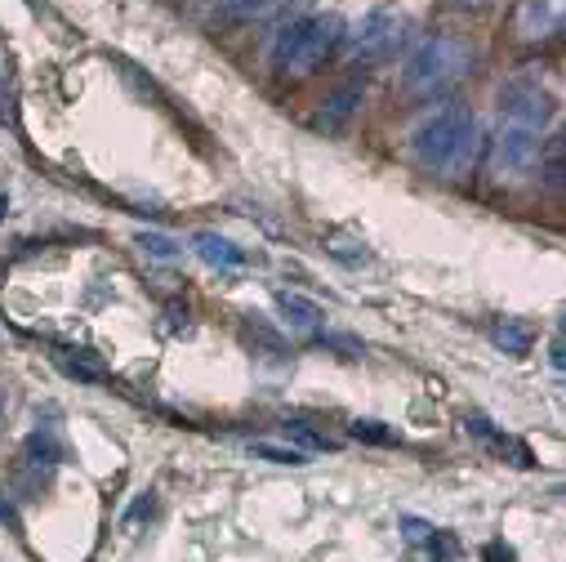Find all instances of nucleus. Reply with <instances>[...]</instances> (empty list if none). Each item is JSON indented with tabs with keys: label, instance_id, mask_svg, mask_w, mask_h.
<instances>
[{
	"label": "nucleus",
	"instance_id": "obj_1",
	"mask_svg": "<svg viewBox=\"0 0 566 562\" xmlns=\"http://www.w3.org/2000/svg\"><path fill=\"white\" fill-rule=\"evenodd\" d=\"M410 157L442 179H469L478 157H482V129L478 116L464 103H451L433 112L415 134H410Z\"/></svg>",
	"mask_w": 566,
	"mask_h": 562
},
{
	"label": "nucleus",
	"instance_id": "obj_2",
	"mask_svg": "<svg viewBox=\"0 0 566 562\" xmlns=\"http://www.w3.org/2000/svg\"><path fill=\"white\" fill-rule=\"evenodd\" d=\"M478 67V45L464 41V37H429L419 41L406 63H401V94L406 98H447L451 90H460Z\"/></svg>",
	"mask_w": 566,
	"mask_h": 562
},
{
	"label": "nucleus",
	"instance_id": "obj_3",
	"mask_svg": "<svg viewBox=\"0 0 566 562\" xmlns=\"http://www.w3.org/2000/svg\"><path fill=\"white\" fill-rule=\"evenodd\" d=\"M344 19L339 14H304L291 28H281L272 45V72L281 81H308L326 67V59L344 45Z\"/></svg>",
	"mask_w": 566,
	"mask_h": 562
},
{
	"label": "nucleus",
	"instance_id": "obj_4",
	"mask_svg": "<svg viewBox=\"0 0 566 562\" xmlns=\"http://www.w3.org/2000/svg\"><path fill=\"white\" fill-rule=\"evenodd\" d=\"M504 32H509L513 45H526V50L562 41V32H566V0H513Z\"/></svg>",
	"mask_w": 566,
	"mask_h": 562
},
{
	"label": "nucleus",
	"instance_id": "obj_5",
	"mask_svg": "<svg viewBox=\"0 0 566 562\" xmlns=\"http://www.w3.org/2000/svg\"><path fill=\"white\" fill-rule=\"evenodd\" d=\"M410 37V19L401 10H370L357 32H353V54L357 59H392Z\"/></svg>",
	"mask_w": 566,
	"mask_h": 562
},
{
	"label": "nucleus",
	"instance_id": "obj_6",
	"mask_svg": "<svg viewBox=\"0 0 566 562\" xmlns=\"http://www.w3.org/2000/svg\"><path fill=\"white\" fill-rule=\"evenodd\" d=\"M539 129H526V125H500L495 144H491V162L500 170V179H526L535 166H539Z\"/></svg>",
	"mask_w": 566,
	"mask_h": 562
},
{
	"label": "nucleus",
	"instance_id": "obj_7",
	"mask_svg": "<svg viewBox=\"0 0 566 562\" xmlns=\"http://www.w3.org/2000/svg\"><path fill=\"white\" fill-rule=\"evenodd\" d=\"M500 112L509 125H526V129H544L557 112L553 94L539 85V81H509L500 90Z\"/></svg>",
	"mask_w": 566,
	"mask_h": 562
},
{
	"label": "nucleus",
	"instance_id": "obj_8",
	"mask_svg": "<svg viewBox=\"0 0 566 562\" xmlns=\"http://www.w3.org/2000/svg\"><path fill=\"white\" fill-rule=\"evenodd\" d=\"M192 250H197L210 268H219V272H237V268H245V250H241V246H232L228 237L210 232V228L192 232Z\"/></svg>",
	"mask_w": 566,
	"mask_h": 562
},
{
	"label": "nucleus",
	"instance_id": "obj_9",
	"mask_svg": "<svg viewBox=\"0 0 566 562\" xmlns=\"http://www.w3.org/2000/svg\"><path fill=\"white\" fill-rule=\"evenodd\" d=\"M272 309H276V318L286 322L291 331H317V326H322V309H317L308 295L276 291V295H272Z\"/></svg>",
	"mask_w": 566,
	"mask_h": 562
},
{
	"label": "nucleus",
	"instance_id": "obj_10",
	"mask_svg": "<svg viewBox=\"0 0 566 562\" xmlns=\"http://www.w3.org/2000/svg\"><path fill=\"white\" fill-rule=\"evenodd\" d=\"M361 94H366V85H361V81H344V85H339V90L326 98V107H322L317 125H322V129H344V125H348V116L357 112Z\"/></svg>",
	"mask_w": 566,
	"mask_h": 562
},
{
	"label": "nucleus",
	"instance_id": "obj_11",
	"mask_svg": "<svg viewBox=\"0 0 566 562\" xmlns=\"http://www.w3.org/2000/svg\"><path fill=\"white\" fill-rule=\"evenodd\" d=\"M464 429H469V434H473L478 443H486L491 451H500V456L509 451V456H513V465H531V451H526L522 443L504 438L500 429H491V419H482V415H469V419H464Z\"/></svg>",
	"mask_w": 566,
	"mask_h": 562
},
{
	"label": "nucleus",
	"instance_id": "obj_12",
	"mask_svg": "<svg viewBox=\"0 0 566 562\" xmlns=\"http://www.w3.org/2000/svg\"><path fill=\"white\" fill-rule=\"evenodd\" d=\"M539 175H544V184L553 192H562V184H566V144H562V134H553L548 148H539Z\"/></svg>",
	"mask_w": 566,
	"mask_h": 562
},
{
	"label": "nucleus",
	"instance_id": "obj_13",
	"mask_svg": "<svg viewBox=\"0 0 566 562\" xmlns=\"http://www.w3.org/2000/svg\"><path fill=\"white\" fill-rule=\"evenodd\" d=\"M491 340H495L504 353H513V357H526V353H531V344H535L531 326H522V322H509V318L491 326Z\"/></svg>",
	"mask_w": 566,
	"mask_h": 562
},
{
	"label": "nucleus",
	"instance_id": "obj_14",
	"mask_svg": "<svg viewBox=\"0 0 566 562\" xmlns=\"http://www.w3.org/2000/svg\"><path fill=\"white\" fill-rule=\"evenodd\" d=\"M281 434L295 438V443H300V451H331V447H335L331 438H322V434H313L308 425H300V419H286V425H281Z\"/></svg>",
	"mask_w": 566,
	"mask_h": 562
},
{
	"label": "nucleus",
	"instance_id": "obj_15",
	"mask_svg": "<svg viewBox=\"0 0 566 562\" xmlns=\"http://www.w3.org/2000/svg\"><path fill=\"white\" fill-rule=\"evenodd\" d=\"M250 451H254V456H263V460H272V465H308V451H300V447H276V443H250Z\"/></svg>",
	"mask_w": 566,
	"mask_h": 562
},
{
	"label": "nucleus",
	"instance_id": "obj_16",
	"mask_svg": "<svg viewBox=\"0 0 566 562\" xmlns=\"http://www.w3.org/2000/svg\"><path fill=\"white\" fill-rule=\"evenodd\" d=\"M138 246H144L148 254H157V259H175L179 254V246L170 237H161V232H144V237H138Z\"/></svg>",
	"mask_w": 566,
	"mask_h": 562
},
{
	"label": "nucleus",
	"instance_id": "obj_17",
	"mask_svg": "<svg viewBox=\"0 0 566 562\" xmlns=\"http://www.w3.org/2000/svg\"><path fill=\"white\" fill-rule=\"evenodd\" d=\"M353 438H366V443H397L392 429H379V419H357V425H353Z\"/></svg>",
	"mask_w": 566,
	"mask_h": 562
},
{
	"label": "nucleus",
	"instance_id": "obj_18",
	"mask_svg": "<svg viewBox=\"0 0 566 562\" xmlns=\"http://www.w3.org/2000/svg\"><path fill=\"white\" fill-rule=\"evenodd\" d=\"M451 10H460V14H486V10H495L500 0H447Z\"/></svg>",
	"mask_w": 566,
	"mask_h": 562
},
{
	"label": "nucleus",
	"instance_id": "obj_19",
	"mask_svg": "<svg viewBox=\"0 0 566 562\" xmlns=\"http://www.w3.org/2000/svg\"><path fill=\"white\" fill-rule=\"evenodd\" d=\"M223 6H228V14H259L268 0H223Z\"/></svg>",
	"mask_w": 566,
	"mask_h": 562
},
{
	"label": "nucleus",
	"instance_id": "obj_20",
	"mask_svg": "<svg viewBox=\"0 0 566 562\" xmlns=\"http://www.w3.org/2000/svg\"><path fill=\"white\" fill-rule=\"evenodd\" d=\"M548 357H553V371H562V335L553 340V353H548Z\"/></svg>",
	"mask_w": 566,
	"mask_h": 562
},
{
	"label": "nucleus",
	"instance_id": "obj_21",
	"mask_svg": "<svg viewBox=\"0 0 566 562\" xmlns=\"http://www.w3.org/2000/svg\"><path fill=\"white\" fill-rule=\"evenodd\" d=\"M0 210H6V192H0Z\"/></svg>",
	"mask_w": 566,
	"mask_h": 562
}]
</instances>
